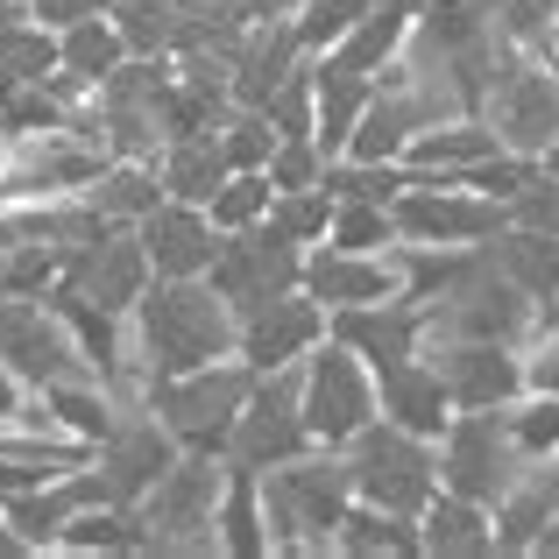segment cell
Segmentation results:
<instances>
[{
	"instance_id": "cell-1",
	"label": "cell",
	"mask_w": 559,
	"mask_h": 559,
	"mask_svg": "<svg viewBox=\"0 0 559 559\" xmlns=\"http://www.w3.org/2000/svg\"><path fill=\"white\" fill-rule=\"evenodd\" d=\"M128 355H135L142 382L191 376L205 361L241 355V312L205 276H156L142 305L128 312Z\"/></svg>"
},
{
	"instance_id": "cell-2",
	"label": "cell",
	"mask_w": 559,
	"mask_h": 559,
	"mask_svg": "<svg viewBox=\"0 0 559 559\" xmlns=\"http://www.w3.org/2000/svg\"><path fill=\"white\" fill-rule=\"evenodd\" d=\"M262 510H270V546L284 559L333 552V532L355 510V475L341 447H312L284 467H262Z\"/></svg>"
},
{
	"instance_id": "cell-3",
	"label": "cell",
	"mask_w": 559,
	"mask_h": 559,
	"mask_svg": "<svg viewBox=\"0 0 559 559\" xmlns=\"http://www.w3.org/2000/svg\"><path fill=\"white\" fill-rule=\"evenodd\" d=\"M255 361L227 355V361H205V369L191 376H156L142 382V404L156 411V418L178 432V447L191 453H219L227 461V439H234V418H241V404L255 396Z\"/></svg>"
},
{
	"instance_id": "cell-4",
	"label": "cell",
	"mask_w": 559,
	"mask_h": 559,
	"mask_svg": "<svg viewBox=\"0 0 559 559\" xmlns=\"http://www.w3.org/2000/svg\"><path fill=\"white\" fill-rule=\"evenodd\" d=\"M347 475H355V496L376 510H396V518H425V503L439 496V439L404 432L396 418H376L361 439H347Z\"/></svg>"
},
{
	"instance_id": "cell-5",
	"label": "cell",
	"mask_w": 559,
	"mask_h": 559,
	"mask_svg": "<svg viewBox=\"0 0 559 559\" xmlns=\"http://www.w3.org/2000/svg\"><path fill=\"white\" fill-rule=\"evenodd\" d=\"M425 312H432V333H425V341H503V347H532L538 333H546V305H538L518 276L496 270L489 255H481L439 305H425Z\"/></svg>"
},
{
	"instance_id": "cell-6",
	"label": "cell",
	"mask_w": 559,
	"mask_h": 559,
	"mask_svg": "<svg viewBox=\"0 0 559 559\" xmlns=\"http://www.w3.org/2000/svg\"><path fill=\"white\" fill-rule=\"evenodd\" d=\"M219 496H227V461L185 447L178 467L135 503L150 552H219Z\"/></svg>"
},
{
	"instance_id": "cell-7",
	"label": "cell",
	"mask_w": 559,
	"mask_h": 559,
	"mask_svg": "<svg viewBox=\"0 0 559 559\" xmlns=\"http://www.w3.org/2000/svg\"><path fill=\"white\" fill-rule=\"evenodd\" d=\"M298 396H305V425H312L319 447H347L382 418V376L333 333L298 361Z\"/></svg>"
},
{
	"instance_id": "cell-8",
	"label": "cell",
	"mask_w": 559,
	"mask_h": 559,
	"mask_svg": "<svg viewBox=\"0 0 559 559\" xmlns=\"http://www.w3.org/2000/svg\"><path fill=\"white\" fill-rule=\"evenodd\" d=\"M0 361H8L28 390H57V382L99 376L50 298H0Z\"/></svg>"
},
{
	"instance_id": "cell-9",
	"label": "cell",
	"mask_w": 559,
	"mask_h": 559,
	"mask_svg": "<svg viewBox=\"0 0 559 559\" xmlns=\"http://www.w3.org/2000/svg\"><path fill=\"white\" fill-rule=\"evenodd\" d=\"M510 227V205L461 178H411L396 199V234L404 241H447V248H489Z\"/></svg>"
},
{
	"instance_id": "cell-10",
	"label": "cell",
	"mask_w": 559,
	"mask_h": 559,
	"mask_svg": "<svg viewBox=\"0 0 559 559\" xmlns=\"http://www.w3.org/2000/svg\"><path fill=\"white\" fill-rule=\"evenodd\" d=\"M524 453L510 447L503 411H453V425L439 432V489L475 496V503H503V489L524 475Z\"/></svg>"
},
{
	"instance_id": "cell-11",
	"label": "cell",
	"mask_w": 559,
	"mask_h": 559,
	"mask_svg": "<svg viewBox=\"0 0 559 559\" xmlns=\"http://www.w3.org/2000/svg\"><path fill=\"white\" fill-rule=\"evenodd\" d=\"M312 425H305V396H298V369H270L255 376V396L241 404L234 418V439H227V467H284L298 453H312Z\"/></svg>"
},
{
	"instance_id": "cell-12",
	"label": "cell",
	"mask_w": 559,
	"mask_h": 559,
	"mask_svg": "<svg viewBox=\"0 0 559 559\" xmlns=\"http://www.w3.org/2000/svg\"><path fill=\"white\" fill-rule=\"evenodd\" d=\"M205 284H213L219 298L248 319V312H262L270 298H284V290L305 284V248L284 241V234L262 219V227H241V234H227V241H219V262H213V276H205Z\"/></svg>"
},
{
	"instance_id": "cell-13",
	"label": "cell",
	"mask_w": 559,
	"mask_h": 559,
	"mask_svg": "<svg viewBox=\"0 0 559 559\" xmlns=\"http://www.w3.org/2000/svg\"><path fill=\"white\" fill-rule=\"evenodd\" d=\"M481 114L496 121L503 150L538 156V164H546V150L559 142V71L524 64V57L503 50V71H496V85H489V99H481Z\"/></svg>"
},
{
	"instance_id": "cell-14",
	"label": "cell",
	"mask_w": 559,
	"mask_h": 559,
	"mask_svg": "<svg viewBox=\"0 0 559 559\" xmlns=\"http://www.w3.org/2000/svg\"><path fill=\"white\" fill-rule=\"evenodd\" d=\"M178 453H185V447H178V432H170V425L156 418L142 396H128V404H121V425L99 439V475H107L114 503L135 510L142 496H150L156 481L178 467Z\"/></svg>"
},
{
	"instance_id": "cell-15",
	"label": "cell",
	"mask_w": 559,
	"mask_h": 559,
	"mask_svg": "<svg viewBox=\"0 0 559 559\" xmlns=\"http://www.w3.org/2000/svg\"><path fill=\"white\" fill-rule=\"evenodd\" d=\"M425 361L447 382L453 411H503L532 390L524 382V347H503V341H425Z\"/></svg>"
},
{
	"instance_id": "cell-16",
	"label": "cell",
	"mask_w": 559,
	"mask_h": 559,
	"mask_svg": "<svg viewBox=\"0 0 559 559\" xmlns=\"http://www.w3.org/2000/svg\"><path fill=\"white\" fill-rule=\"evenodd\" d=\"M326 305L312 298V290H284V298H270L262 312H248L241 319V361H255L262 376L270 369H298L305 355H312L319 341H326Z\"/></svg>"
},
{
	"instance_id": "cell-17",
	"label": "cell",
	"mask_w": 559,
	"mask_h": 559,
	"mask_svg": "<svg viewBox=\"0 0 559 559\" xmlns=\"http://www.w3.org/2000/svg\"><path fill=\"white\" fill-rule=\"evenodd\" d=\"M305 290H312L326 312H355V305H382L404 298V276H396V248L382 255H361V248H305Z\"/></svg>"
},
{
	"instance_id": "cell-18",
	"label": "cell",
	"mask_w": 559,
	"mask_h": 559,
	"mask_svg": "<svg viewBox=\"0 0 559 559\" xmlns=\"http://www.w3.org/2000/svg\"><path fill=\"white\" fill-rule=\"evenodd\" d=\"M64 284H79L93 305H107V312L128 319V312L142 305V290L156 284V270H150V248H142V234H135V227H114L107 241L64 255Z\"/></svg>"
},
{
	"instance_id": "cell-19",
	"label": "cell",
	"mask_w": 559,
	"mask_h": 559,
	"mask_svg": "<svg viewBox=\"0 0 559 559\" xmlns=\"http://www.w3.org/2000/svg\"><path fill=\"white\" fill-rule=\"evenodd\" d=\"M333 341H347L361 361L382 376L396 361H418L425 355V333H432V312L411 298H382V305H355V312H333L326 319Z\"/></svg>"
},
{
	"instance_id": "cell-20",
	"label": "cell",
	"mask_w": 559,
	"mask_h": 559,
	"mask_svg": "<svg viewBox=\"0 0 559 559\" xmlns=\"http://www.w3.org/2000/svg\"><path fill=\"white\" fill-rule=\"evenodd\" d=\"M135 234H142V248H150V270L156 276H213L219 241H227V234L213 227V213L191 205V199L150 205V213L135 219Z\"/></svg>"
},
{
	"instance_id": "cell-21",
	"label": "cell",
	"mask_w": 559,
	"mask_h": 559,
	"mask_svg": "<svg viewBox=\"0 0 559 559\" xmlns=\"http://www.w3.org/2000/svg\"><path fill=\"white\" fill-rule=\"evenodd\" d=\"M496 150H503V135H496L489 114H447V121L418 128V142L404 150V164L418 170V178H467V170L489 164Z\"/></svg>"
},
{
	"instance_id": "cell-22",
	"label": "cell",
	"mask_w": 559,
	"mask_h": 559,
	"mask_svg": "<svg viewBox=\"0 0 559 559\" xmlns=\"http://www.w3.org/2000/svg\"><path fill=\"white\" fill-rule=\"evenodd\" d=\"M418 8L425 0H376V8L347 28L341 50H326V57L347 64V71H361V79H382V71L411 50V36H418Z\"/></svg>"
},
{
	"instance_id": "cell-23",
	"label": "cell",
	"mask_w": 559,
	"mask_h": 559,
	"mask_svg": "<svg viewBox=\"0 0 559 559\" xmlns=\"http://www.w3.org/2000/svg\"><path fill=\"white\" fill-rule=\"evenodd\" d=\"M418 532H425V559H489L496 552V510L475 503V496L439 489L425 503Z\"/></svg>"
},
{
	"instance_id": "cell-24",
	"label": "cell",
	"mask_w": 559,
	"mask_h": 559,
	"mask_svg": "<svg viewBox=\"0 0 559 559\" xmlns=\"http://www.w3.org/2000/svg\"><path fill=\"white\" fill-rule=\"evenodd\" d=\"M382 418H396L404 432H425V439H439L453 425V396H447V382H439V369L425 355L382 369Z\"/></svg>"
},
{
	"instance_id": "cell-25",
	"label": "cell",
	"mask_w": 559,
	"mask_h": 559,
	"mask_svg": "<svg viewBox=\"0 0 559 559\" xmlns=\"http://www.w3.org/2000/svg\"><path fill=\"white\" fill-rule=\"evenodd\" d=\"M489 262L503 276H518L538 305H546V326H559V234H538V227H503L489 241Z\"/></svg>"
},
{
	"instance_id": "cell-26",
	"label": "cell",
	"mask_w": 559,
	"mask_h": 559,
	"mask_svg": "<svg viewBox=\"0 0 559 559\" xmlns=\"http://www.w3.org/2000/svg\"><path fill=\"white\" fill-rule=\"evenodd\" d=\"M312 64H319V150H326V164H333V156H347V142H355L361 114H369V99H376V79L333 64V57H312Z\"/></svg>"
},
{
	"instance_id": "cell-27",
	"label": "cell",
	"mask_w": 559,
	"mask_h": 559,
	"mask_svg": "<svg viewBox=\"0 0 559 559\" xmlns=\"http://www.w3.org/2000/svg\"><path fill=\"white\" fill-rule=\"evenodd\" d=\"M333 552L341 559H425V532L418 518H396V510H376L355 496V510L341 518V532H333Z\"/></svg>"
},
{
	"instance_id": "cell-28",
	"label": "cell",
	"mask_w": 559,
	"mask_h": 559,
	"mask_svg": "<svg viewBox=\"0 0 559 559\" xmlns=\"http://www.w3.org/2000/svg\"><path fill=\"white\" fill-rule=\"evenodd\" d=\"M219 552H234V559H270L276 552L255 467H227V496H219Z\"/></svg>"
},
{
	"instance_id": "cell-29",
	"label": "cell",
	"mask_w": 559,
	"mask_h": 559,
	"mask_svg": "<svg viewBox=\"0 0 559 559\" xmlns=\"http://www.w3.org/2000/svg\"><path fill=\"white\" fill-rule=\"evenodd\" d=\"M156 170H164V191H170V199H191V205H205L219 185L234 178L227 150H219V128H213V135H178V142H164Z\"/></svg>"
},
{
	"instance_id": "cell-30",
	"label": "cell",
	"mask_w": 559,
	"mask_h": 559,
	"mask_svg": "<svg viewBox=\"0 0 559 559\" xmlns=\"http://www.w3.org/2000/svg\"><path fill=\"white\" fill-rule=\"evenodd\" d=\"M85 199H93L114 227H135V219L150 213V205H164L170 191H164V170H156V164H142V156H114V164L93 178Z\"/></svg>"
},
{
	"instance_id": "cell-31",
	"label": "cell",
	"mask_w": 559,
	"mask_h": 559,
	"mask_svg": "<svg viewBox=\"0 0 559 559\" xmlns=\"http://www.w3.org/2000/svg\"><path fill=\"white\" fill-rule=\"evenodd\" d=\"M36 396H43V411H50L64 432L93 439V447L114 432V425H121V404H128V396H121V390H107L99 376H85V382H57V390H36Z\"/></svg>"
},
{
	"instance_id": "cell-32",
	"label": "cell",
	"mask_w": 559,
	"mask_h": 559,
	"mask_svg": "<svg viewBox=\"0 0 559 559\" xmlns=\"http://www.w3.org/2000/svg\"><path fill=\"white\" fill-rule=\"evenodd\" d=\"M64 36V71L71 79H85V85H99V79H114V71L128 64V36H121V22L114 14H85V22H71V28H57Z\"/></svg>"
},
{
	"instance_id": "cell-33",
	"label": "cell",
	"mask_w": 559,
	"mask_h": 559,
	"mask_svg": "<svg viewBox=\"0 0 559 559\" xmlns=\"http://www.w3.org/2000/svg\"><path fill=\"white\" fill-rule=\"evenodd\" d=\"M57 552H150V532H142V510L128 503H93L64 524Z\"/></svg>"
},
{
	"instance_id": "cell-34",
	"label": "cell",
	"mask_w": 559,
	"mask_h": 559,
	"mask_svg": "<svg viewBox=\"0 0 559 559\" xmlns=\"http://www.w3.org/2000/svg\"><path fill=\"white\" fill-rule=\"evenodd\" d=\"M64 64V36H57L50 22H14V28H0V79H14V85H43L50 71Z\"/></svg>"
},
{
	"instance_id": "cell-35",
	"label": "cell",
	"mask_w": 559,
	"mask_h": 559,
	"mask_svg": "<svg viewBox=\"0 0 559 559\" xmlns=\"http://www.w3.org/2000/svg\"><path fill=\"white\" fill-rule=\"evenodd\" d=\"M71 99L57 93L50 79L43 85H14L8 99H0V142H28V135H50V128H71Z\"/></svg>"
},
{
	"instance_id": "cell-36",
	"label": "cell",
	"mask_w": 559,
	"mask_h": 559,
	"mask_svg": "<svg viewBox=\"0 0 559 559\" xmlns=\"http://www.w3.org/2000/svg\"><path fill=\"white\" fill-rule=\"evenodd\" d=\"M326 241L333 248H361V255H382V248L404 241V234H396V205H382V199H333Z\"/></svg>"
},
{
	"instance_id": "cell-37",
	"label": "cell",
	"mask_w": 559,
	"mask_h": 559,
	"mask_svg": "<svg viewBox=\"0 0 559 559\" xmlns=\"http://www.w3.org/2000/svg\"><path fill=\"white\" fill-rule=\"evenodd\" d=\"M270 205H276V178H270V170H234V178L205 199V213H213L219 234H241V227H262Z\"/></svg>"
},
{
	"instance_id": "cell-38",
	"label": "cell",
	"mask_w": 559,
	"mask_h": 559,
	"mask_svg": "<svg viewBox=\"0 0 559 559\" xmlns=\"http://www.w3.org/2000/svg\"><path fill=\"white\" fill-rule=\"evenodd\" d=\"M503 432L524 461H552L559 453V396L546 390H524L518 404H503Z\"/></svg>"
},
{
	"instance_id": "cell-39",
	"label": "cell",
	"mask_w": 559,
	"mask_h": 559,
	"mask_svg": "<svg viewBox=\"0 0 559 559\" xmlns=\"http://www.w3.org/2000/svg\"><path fill=\"white\" fill-rule=\"evenodd\" d=\"M64 284V248L57 241H14L0 270V298H50Z\"/></svg>"
},
{
	"instance_id": "cell-40",
	"label": "cell",
	"mask_w": 559,
	"mask_h": 559,
	"mask_svg": "<svg viewBox=\"0 0 559 559\" xmlns=\"http://www.w3.org/2000/svg\"><path fill=\"white\" fill-rule=\"evenodd\" d=\"M270 227L284 234V241H298V248H319V241H326V227H333V191H326V185L276 191V205H270Z\"/></svg>"
},
{
	"instance_id": "cell-41",
	"label": "cell",
	"mask_w": 559,
	"mask_h": 559,
	"mask_svg": "<svg viewBox=\"0 0 559 559\" xmlns=\"http://www.w3.org/2000/svg\"><path fill=\"white\" fill-rule=\"evenodd\" d=\"M276 121L262 107H234L227 121H219V150H227V164L234 170H270V156H276Z\"/></svg>"
},
{
	"instance_id": "cell-42",
	"label": "cell",
	"mask_w": 559,
	"mask_h": 559,
	"mask_svg": "<svg viewBox=\"0 0 559 559\" xmlns=\"http://www.w3.org/2000/svg\"><path fill=\"white\" fill-rule=\"evenodd\" d=\"M369 8H376V0H305V8L290 14V28H298V43L312 57H326V50H341L347 28H355Z\"/></svg>"
},
{
	"instance_id": "cell-43",
	"label": "cell",
	"mask_w": 559,
	"mask_h": 559,
	"mask_svg": "<svg viewBox=\"0 0 559 559\" xmlns=\"http://www.w3.org/2000/svg\"><path fill=\"white\" fill-rule=\"evenodd\" d=\"M262 114L276 121V135H305V142H319V64L290 71V79L270 93V107H262Z\"/></svg>"
},
{
	"instance_id": "cell-44",
	"label": "cell",
	"mask_w": 559,
	"mask_h": 559,
	"mask_svg": "<svg viewBox=\"0 0 559 559\" xmlns=\"http://www.w3.org/2000/svg\"><path fill=\"white\" fill-rule=\"evenodd\" d=\"M510 227H538V234H559V170L538 164V178L510 199Z\"/></svg>"
},
{
	"instance_id": "cell-45",
	"label": "cell",
	"mask_w": 559,
	"mask_h": 559,
	"mask_svg": "<svg viewBox=\"0 0 559 559\" xmlns=\"http://www.w3.org/2000/svg\"><path fill=\"white\" fill-rule=\"evenodd\" d=\"M524 382L546 390V396H559V326H546L532 347H524Z\"/></svg>"
},
{
	"instance_id": "cell-46",
	"label": "cell",
	"mask_w": 559,
	"mask_h": 559,
	"mask_svg": "<svg viewBox=\"0 0 559 559\" xmlns=\"http://www.w3.org/2000/svg\"><path fill=\"white\" fill-rule=\"evenodd\" d=\"M28 14L50 22V28H71V22H85V14H107V0H28Z\"/></svg>"
},
{
	"instance_id": "cell-47",
	"label": "cell",
	"mask_w": 559,
	"mask_h": 559,
	"mask_svg": "<svg viewBox=\"0 0 559 559\" xmlns=\"http://www.w3.org/2000/svg\"><path fill=\"white\" fill-rule=\"evenodd\" d=\"M22 404H28V382L14 376L8 361H0V418H14V411H22Z\"/></svg>"
},
{
	"instance_id": "cell-48",
	"label": "cell",
	"mask_w": 559,
	"mask_h": 559,
	"mask_svg": "<svg viewBox=\"0 0 559 559\" xmlns=\"http://www.w3.org/2000/svg\"><path fill=\"white\" fill-rule=\"evenodd\" d=\"M532 552H546V559H559V510H552V524H546V532H538V546Z\"/></svg>"
},
{
	"instance_id": "cell-49",
	"label": "cell",
	"mask_w": 559,
	"mask_h": 559,
	"mask_svg": "<svg viewBox=\"0 0 559 559\" xmlns=\"http://www.w3.org/2000/svg\"><path fill=\"white\" fill-rule=\"evenodd\" d=\"M14 22H28V0H0V28H14Z\"/></svg>"
}]
</instances>
